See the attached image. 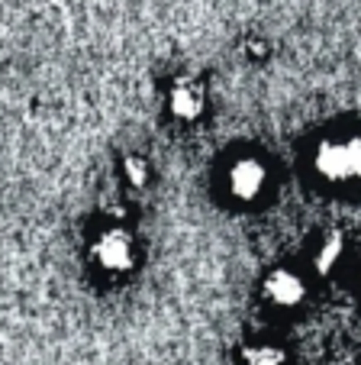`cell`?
Masks as SVG:
<instances>
[{
    "instance_id": "1",
    "label": "cell",
    "mask_w": 361,
    "mask_h": 365,
    "mask_svg": "<svg viewBox=\"0 0 361 365\" xmlns=\"http://www.w3.org/2000/svg\"><path fill=\"white\" fill-rule=\"evenodd\" d=\"M310 168L326 185H361V133L320 139L310 155Z\"/></svg>"
},
{
    "instance_id": "2",
    "label": "cell",
    "mask_w": 361,
    "mask_h": 365,
    "mask_svg": "<svg viewBox=\"0 0 361 365\" xmlns=\"http://www.w3.org/2000/svg\"><path fill=\"white\" fill-rule=\"evenodd\" d=\"M90 259L103 275H126L136 269V240L126 227H103L90 240Z\"/></svg>"
},
{
    "instance_id": "3",
    "label": "cell",
    "mask_w": 361,
    "mask_h": 365,
    "mask_svg": "<svg viewBox=\"0 0 361 365\" xmlns=\"http://www.w3.org/2000/svg\"><path fill=\"white\" fill-rule=\"evenodd\" d=\"M223 181H226V194L236 204H258L261 194L268 191L271 172H268V162L258 159V155H236L226 165Z\"/></svg>"
},
{
    "instance_id": "4",
    "label": "cell",
    "mask_w": 361,
    "mask_h": 365,
    "mask_svg": "<svg viewBox=\"0 0 361 365\" xmlns=\"http://www.w3.org/2000/svg\"><path fill=\"white\" fill-rule=\"evenodd\" d=\"M164 107L177 123H197L206 113V88L204 81L191 75H177L168 84V94H164Z\"/></svg>"
},
{
    "instance_id": "5",
    "label": "cell",
    "mask_w": 361,
    "mask_h": 365,
    "mask_svg": "<svg viewBox=\"0 0 361 365\" xmlns=\"http://www.w3.org/2000/svg\"><path fill=\"white\" fill-rule=\"evenodd\" d=\"M261 297L278 310H297L307 301V282H303L300 272L278 265V269H271L261 278Z\"/></svg>"
},
{
    "instance_id": "6",
    "label": "cell",
    "mask_w": 361,
    "mask_h": 365,
    "mask_svg": "<svg viewBox=\"0 0 361 365\" xmlns=\"http://www.w3.org/2000/svg\"><path fill=\"white\" fill-rule=\"evenodd\" d=\"M345 252H348L345 233H342V230H329L313 252V272L320 278H333L335 272H339V265L345 262Z\"/></svg>"
},
{
    "instance_id": "7",
    "label": "cell",
    "mask_w": 361,
    "mask_h": 365,
    "mask_svg": "<svg viewBox=\"0 0 361 365\" xmlns=\"http://www.w3.org/2000/svg\"><path fill=\"white\" fill-rule=\"evenodd\" d=\"M239 365H287V352L274 343H248L239 352Z\"/></svg>"
},
{
    "instance_id": "8",
    "label": "cell",
    "mask_w": 361,
    "mask_h": 365,
    "mask_svg": "<svg viewBox=\"0 0 361 365\" xmlns=\"http://www.w3.org/2000/svg\"><path fill=\"white\" fill-rule=\"evenodd\" d=\"M120 168H123V178L130 187H145L149 185V162L142 159V155H123V162H120Z\"/></svg>"
}]
</instances>
